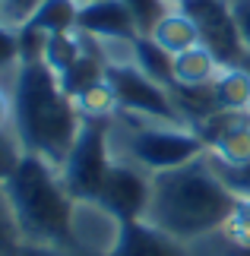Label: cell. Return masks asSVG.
Instances as JSON below:
<instances>
[{"mask_svg": "<svg viewBox=\"0 0 250 256\" xmlns=\"http://www.w3.org/2000/svg\"><path fill=\"white\" fill-rule=\"evenodd\" d=\"M79 6H83V4H76V0H45L26 26H32V28H38V32H45V35L76 32Z\"/></svg>", "mask_w": 250, "mask_h": 256, "instance_id": "16", "label": "cell"}, {"mask_svg": "<svg viewBox=\"0 0 250 256\" xmlns=\"http://www.w3.org/2000/svg\"><path fill=\"white\" fill-rule=\"evenodd\" d=\"M177 10L193 19L196 32H199V44L206 51H212V57L222 66H241L247 60V48L237 28V16H234V4L228 0H184Z\"/></svg>", "mask_w": 250, "mask_h": 256, "instance_id": "7", "label": "cell"}, {"mask_svg": "<svg viewBox=\"0 0 250 256\" xmlns=\"http://www.w3.org/2000/svg\"><path fill=\"white\" fill-rule=\"evenodd\" d=\"M4 193L13 206L16 224L26 244L73 250V212L76 200L67 193L61 171L51 162L26 152L19 168L4 180Z\"/></svg>", "mask_w": 250, "mask_h": 256, "instance_id": "3", "label": "cell"}, {"mask_svg": "<svg viewBox=\"0 0 250 256\" xmlns=\"http://www.w3.org/2000/svg\"><path fill=\"white\" fill-rule=\"evenodd\" d=\"M23 66V51H19V28H10L0 22V76L19 73Z\"/></svg>", "mask_w": 250, "mask_h": 256, "instance_id": "22", "label": "cell"}, {"mask_svg": "<svg viewBox=\"0 0 250 256\" xmlns=\"http://www.w3.org/2000/svg\"><path fill=\"white\" fill-rule=\"evenodd\" d=\"M76 4H92V0H76Z\"/></svg>", "mask_w": 250, "mask_h": 256, "instance_id": "28", "label": "cell"}, {"mask_svg": "<svg viewBox=\"0 0 250 256\" xmlns=\"http://www.w3.org/2000/svg\"><path fill=\"white\" fill-rule=\"evenodd\" d=\"M234 16H237V28H241L244 48L250 54V0H234Z\"/></svg>", "mask_w": 250, "mask_h": 256, "instance_id": "24", "label": "cell"}, {"mask_svg": "<svg viewBox=\"0 0 250 256\" xmlns=\"http://www.w3.org/2000/svg\"><path fill=\"white\" fill-rule=\"evenodd\" d=\"M149 35H152L155 42L162 44L168 54H174V57L199 44V32H196L193 19H190L184 10H177V6L168 10V13L155 22V28H152Z\"/></svg>", "mask_w": 250, "mask_h": 256, "instance_id": "12", "label": "cell"}, {"mask_svg": "<svg viewBox=\"0 0 250 256\" xmlns=\"http://www.w3.org/2000/svg\"><path fill=\"white\" fill-rule=\"evenodd\" d=\"M16 256H70V253L54 250V247H38V244H23V250Z\"/></svg>", "mask_w": 250, "mask_h": 256, "instance_id": "26", "label": "cell"}, {"mask_svg": "<svg viewBox=\"0 0 250 256\" xmlns=\"http://www.w3.org/2000/svg\"><path fill=\"white\" fill-rule=\"evenodd\" d=\"M165 4H168V6H181L184 0H165Z\"/></svg>", "mask_w": 250, "mask_h": 256, "instance_id": "27", "label": "cell"}, {"mask_svg": "<svg viewBox=\"0 0 250 256\" xmlns=\"http://www.w3.org/2000/svg\"><path fill=\"white\" fill-rule=\"evenodd\" d=\"M127 4V10L133 13V19H136V28H139V35H149L155 28V22L162 19L168 10L165 0H124Z\"/></svg>", "mask_w": 250, "mask_h": 256, "instance_id": "21", "label": "cell"}, {"mask_svg": "<svg viewBox=\"0 0 250 256\" xmlns=\"http://www.w3.org/2000/svg\"><path fill=\"white\" fill-rule=\"evenodd\" d=\"M105 80L117 98V111L127 117H136L143 124H174L187 126L177 111L171 88L158 86L152 76H146L133 60H108Z\"/></svg>", "mask_w": 250, "mask_h": 256, "instance_id": "6", "label": "cell"}, {"mask_svg": "<svg viewBox=\"0 0 250 256\" xmlns=\"http://www.w3.org/2000/svg\"><path fill=\"white\" fill-rule=\"evenodd\" d=\"M218 73H222V64L203 44L174 57V80H177L174 86H209Z\"/></svg>", "mask_w": 250, "mask_h": 256, "instance_id": "15", "label": "cell"}, {"mask_svg": "<svg viewBox=\"0 0 250 256\" xmlns=\"http://www.w3.org/2000/svg\"><path fill=\"white\" fill-rule=\"evenodd\" d=\"M83 35L79 32H64V35H48V44H45V64L61 76L73 66L79 57H83Z\"/></svg>", "mask_w": 250, "mask_h": 256, "instance_id": "17", "label": "cell"}, {"mask_svg": "<svg viewBox=\"0 0 250 256\" xmlns=\"http://www.w3.org/2000/svg\"><path fill=\"white\" fill-rule=\"evenodd\" d=\"M10 124H13V92H4V86H0V126Z\"/></svg>", "mask_w": 250, "mask_h": 256, "instance_id": "25", "label": "cell"}, {"mask_svg": "<svg viewBox=\"0 0 250 256\" xmlns=\"http://www.w3.org/2000/svg\"><path fill=\"white\" fill-rule=\"evenodd\" d=\"M111 256H190V253L184 240H177L162 228L149 224L146 218H139V222H127L121 228V238H117Z\"/></svg>", "mask_w": 250, "mask_h": 256, "instance_id": "11", "label": "cell"}, {"mask_svg": "<svg viewBox=\"0 0 250 256\" xmlns=\"http://www.w3.org/2000/svg\"><path fill=\"white\" fill-rule=\"evenodd\" d=\"M130 60H133L146 76H152L158 86L174 88V54H168L152 35H139L130 48Z\"/></svg>", "mask_w": 250, "mask_h": 256, "instance_id": "13", "label": "cell"}, {"mask_svg": "<svg viewBox=\"0 0 250 256\" xmlns=\"http://www.w3.org/2000/svg\"><path fill=\"white\" fill-rule=\"evenodd\" d=\"M42 4L45 0H0V22L10 28H23Z\"/></svg>", "mask_w": 250, "mask_h": 256, "instance_id": "23", "label": "cell"}, {"mask_svg": "<svg viewBox=\"0 0 250 256\" xmlns=\"http://www.w3.org/2000/svg\"><path fill=\"white\" fill-rule=\"evenodd\" d=\"M209 152L206 140L193 126H174V124H136L124 136L121 162H130L146 174H162L171 168L203 158Z\"/></svg>", "mask_w": 250, "mask_h": 256, "instance_id": "4", "label": "cell"}, {"mask_svg": "<svg viewBox=\"0 0 250 256\" xmlns=\"http://www.w3.org/2000/svg\"><path fill=\"white\" fill-rule=\"evenodd\" d=\"M237 206L241 200L225 186L206 152L203 158L190 162L184 168L152 174L146 222L177 240L193 244L206 234L222 231L234 218Z\"/></svg>", "mask_w": 250, "mask_h": 256, "instance_id": "1", "label": "cell"}, {"mask_svg": "<svg viewBox=\"0 0 250 256\" xmlns=\"http://www.w3.org/2000/svg\"><path fill=\"white\" fill-rule=\"evenodd\" d=\"M111 164H114L111 117H83L73 149L61 164V180L67 193L76 202H92Z\"/></svg>", "mask_w": 250, "mask_h": 256, "instance_id": "5", "label": "cell"}, {"mask_svg": "<svg viewBox=\"0 0 250 256\" xmlns=\"http://www.w3.org/2000/svg\"><path fill=\"white\" fill-rule=\"evenodd\" d=\"M76 32L95 38L102 44H133L139 38L136 19L127 10L124 0H92V4H83L79 6V19H76Z\"/></svg>", "mask_w": 250, "mask_h": 256, "instance_id": "9", "label": "cell"}, {"mask_svg": "<svg viewBox=\"0 0 250 256\" xmlns=\"http://www.w3.org/2000/svg\"><path fill=\"white\" fill-rule=\"evenodd\" d=\"M23 155H26V149H23V140H19L16 130H13V124L0 126V184L19 168Z\"/></svg>", "mask_w": 250, "mask_h": 256, "instance_id": "19", "label": "cell"}, {"mask_svg": "<svg viewBox=\"0 0 250 256\" xmlns=\"http://www.w3.org/2000/svg\"><path fill=\"white\" fill-rule=\"evenodd\" d=\"M10 92H13V130L23 140V149L51 162L61 171L83 126V111L76 98L64 92L57 73L45 60L19 66Z\"/></svg>", "mask_w": 250, "mask_h": 256, "instance_id": "2", "label": "cell"}, {"mask_svg": "<svg viewBox=\"0 0 250 256\" xmlns=\"http://www.w3.org/2000/svg\"><path fill=\"white\" fill-rule=\"evenodd\" d=\"M23 231L16 224V215H13V206H10L7 193H4V184H0V256H16L23 250Z\"/></svg>", "mask_w": 250, "mask_h": 256, "instance_id": "18", "label": "cell"}, {"mask_svg": "<svg viewBox=\"0 0 250 256\" xmlns=\"http://www.w3.org/2000/svg\"><path fill=\"white\" fill-rule=\"evenodd\" d=\"M149 196H152V174H146L143 168L130 162L114 158V164L108 168L102 190L92 202H98L105 212H111L121 224L146 218L149 209Z\"/></svg>", "mask_w": 250, "mask_h": 256, "instance_id": "8", "label": "cell"}, {"mask_svg": "<svg viewBox=\"0 0 250 256\" xmlns=\"http://www.w3.org/2000/svg\"><path fill=\"white\" fill-rule=\"evenodd\" d=\"M209 158H212V155H209ZM212 168L218 171V177L225 180V186L237 196V200L250 202V162H244V164H222V162L212 158Z\"/></svg>", "mask_w": 250, "mask_h": 256, "instance_id": "20", "label": "cell"}, {"mask_svg": "<svg viewBox=\"0 0 250 256\" xmlns=\"http://www.w3.org/2000/svg\"><path fill=\"white\" fill-rule=\"evenodd\" d=\"M215 98L222 111L231 114H250V70L241 66H222V73L215 76Z\"/></svg>", "mask_w": 250, "mask_h": 256, "instance_id": "14", "label": "cell"}, {"mask_svg": "<svg viewBox=\"0 0 250 256\" xmlns=\"http://www.w3.org/2000/svg\"><path fill=\"white\" fill-rule=\"evenodd\" d=\"M124 224L98 202H76L73 212V253L111 256Z\"/></svg>", "mask_w": 250, "mask_h": 256, "instance_id": "10", "label": "cell"}]
</instances>
